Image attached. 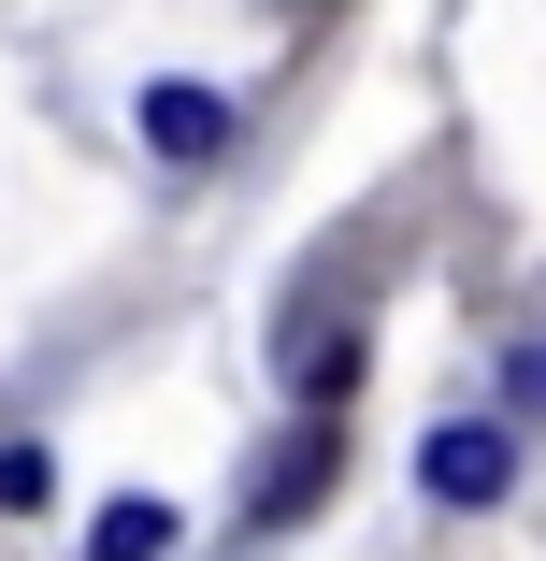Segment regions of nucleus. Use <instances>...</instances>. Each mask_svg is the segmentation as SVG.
<instances>
[{
  "label": "nucleus",
  "instance_id": "f257e3e1",
  "mask_svg": "<svg viewBox=\"0 0 546 561\" xmlns=\"http://www.w3.org/2000/svg\"><path fill=\"white\" fill-rule=\"evenodd\" d=\"M503 476H518V432H503V417H446V432L417 446V490H431V504H461V518L503 504Z\"/></svg>",
  "mask_w": 546,
  "mask_h": 561
},
{
  "label": "nucleus",
  "instance_id": "f03ea898",
  "mask_svg": "<svg viewBox=\"0 0 546 561\" xmlns=\"http://www.w3.org/2000/svg\"><path fill=\"white\" fill-rule=\"evenodd\" d=\"M144 145L187 159V173H201V159H231V101H216V87H144Z\"/></svg>",
  "mask_w": 546,
  "mask_h": 561
},
{
  "label": "nucleus",
  "instance_id": "7ed1b4c3",
  "mask_svg": "<svg viewBox=\"0 0 546 561\" xmlns=\"http://www.w3.org/2000/svg\"><path fill=\"white\" fill-rule=\"evenodd\" d=\"M316 490H332V432H288L274 461H259V490H245V504H259V518H302Z\"/></svg>",
  "mask_w": 546,
  "mask_h": 561
},
{
  "label": "nucleus",
  "instance_id": "20e7f679",
  "mask_svg": "<svg viewBox=\"0 0 546 561\" xmlns=\"http://www.w3.org/2000/svg\"><path fill=\"white\" fill-rule=\"evenodd\" d=\"M86 547H101V561H159V547H173V504H101Z\"/></svg>",
  "mask_w": 546,
  "mask_h": 561
},
{
  "label": "nucleus",
  "instance_id": "39448f33",
  "mask_svg": "<svg viewBox=\"0 0 546 561\" xmlns=\"http://www.w3.org/2000/svg\"><path fill=\"white\" fill-rule=\"evenodd\" d=\"M58 504V461H44V446H0V518H44Z\"/></svg>",
  "mask_w": 546,
  "mask_h": 561
}]
</instances>
